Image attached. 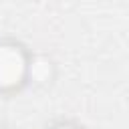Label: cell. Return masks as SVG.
Instances as JSON below:
<instances>
[{
    "instance_id": "6da1fadb",
    "label": "cell",
    "mask_w": 129,
    "mask_h": 129,
    "mask_svg": "<svg viewBox=\"0 0 129 129\" xmlns=\"http://www.w3.org/2000/svg\"><path fill=\"white\" fill-rule=\"evenodd\" d=\"M26 69V60L20 54V48L0 44V89L14 87L22 83V73Z\"/></svg>"
},
{
    "instance_id": "7a4b0ae2",
    "label": "cell",
    "mask_w": 129,
    "mask_h": 129,
    "mask_svg": "<svg viewBox=\"0 0 129 129\" xmlns=\"http://www.w3.org/2000/svg\"><path fill=\"white\" fill-rule=\"evenodd\" d=\"M50 129H79V127H73V125H69V123H60V125L50 127Z\"/></svg>"
}]
</instances>
